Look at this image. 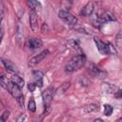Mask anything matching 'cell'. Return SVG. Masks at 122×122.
Returning <instances> with one entry per match:
<instances>
[{
  "mask_svg": "<svg viewBox=\"0 0 122 122\" xmlns=\"http://www.w3.org/2000/svg\"><path fill=\"white\" fill-rule=\"evenodd\" d=\"M86 63V56L84 54H76L66 65L65 71L67 72H72L82 68Z\"/></svg>",
  "mask_w": 122,
  "mask_h": 122,
  "instance_id": "obj_1",
  "label": "cell"
},
{
  "mask_svg": "<svg viewBox=\"0 0 122 122\" xmlns=\"http://www.w3.org/2000/svg\"><path fill=\"white\" fill-rule=\"evenodd\" d=\"M5 89L17 100L19 105L23 108L24 107V95L21 92V88L15 83H13L12 81H9Z\"/></svg>",
  "mask_w": 122,
  "mask_h": 122,
  "instance_id": "obj_2",
  "label": "cell"
},
{
  "mask_svg": "<svg viewBox=\"0 0 122 122\" xmlns=\"http://www.w3.org/2000/svg\"><path fill=\"white\" fill-rule=\"evenodd\" d=\"M93 41L96 45V48L97 50L102 53V54H115L116 53V51L114 49V47L112 46V43L110 42H103L101 39H99L98 37H94L93 38Z\"/></svg>",
  "mask_w": 122,
  "mask_h": 122,
  "instance_id": "obj_3",
  "label": "cell"
},
{
  "mask_svg": "<svg viewBox=\"0 0 122 122\" xmlns=\"http://www.w3.org/2000/svg\"><path fill=\"white\" fill-rule=\"evenodd\" d=\"M58 16H59L60 19H62L68 25L74 26V25L77 24V18L73 14H71V12H69L67 10H59Z\"/></svg>",
  "mask_w": 122,
  "mask_h": 122,
  "instance_id": "obj_4",
  "label": "cell"
},
{
  "mask_svg": "<svg viewBox=\"0 0 122 122\" xmlns=\"http://www.w3.org/2000/svg\"><path fill=\"white\" fill-rule=\"evenodd\" d=\"M87 69H88V71L90 72V74H92V76H95L97 78H104L107 75L106 71H104L103 70H101L99 67H97L93 63H89Z\"/></svg>",
  "mask_w": 122,
  "mask_h": 122,
  "instance_id": "obj_5",
  "label": "cell"
},
{
  "mask_svg": "<svg viewBox=\"0 0 122 122\" xmlns=\"http://www.w3.org/2000/svg\"><path fill=\"white\" fill-rule=\"evenodd\" d=\"M53 93H54V89L52 87H49L47 88L43 92H42V99H43V103H44V108H49L50 104L51 103L52 97H53Z\"/></svg>",
  "mask_w": 122,
  "mask_h": 122,
  "instance_id": "obj_6",
  "label": "cell"
},
{
  "mask_svg": "<svg viewBox=\"0 0 122 122\" xmlns=\"http://www.w3.org/2000/svg\"><path fill=\"white\" fill-rule=\"evenodd\" d=\"M111 21H115V17L111 11H108V10L103 11L96 17V22L98 24H105V23L111 22Z\"/></svg>",
  "mask_w": 122,
  "mask_h": 122,
  "instance_id": "obj_7",
  "label": "cell"
},
{
  "mask_svg": "<svg viewBox=\"0 0 122 122\" xmlns=\"http://www.w3.org/2000/svg\"><path fill=\"white\" fill-rule=\"evenodd\" d=\"M49 53H50L49 50H44V51H42L41 52H39L38 54H36L35 56H33V57L29 61V65H30V66L37 65L38 63H40L41 61H43V60L47 57V55H48Z\"/></svg>",
  "mask_w": 122,
  "mask_h": 122,
  "instance_id": "obj_8",
  "label": "cell"
},
{
  "mask_svg": "<svg viewBox=\"0 0 122 122\" xmlns=\"http://www.w3.org/2000/svg\"><path fill=\"white\" fill-rule=\"evenodd\" d=\"M30 26L34 32L38 31V17L36 11L32 10H30Z\"/></svg>",
  "mask_w": 122,
  "mask_h": 122,
  "instance_id": "obj_9",
  "label": "cell"
},
{
  "mask_svg": "<svg viewBox=\"0 0 122 122\" xmlns=\"http://www.w3.org/2000/svg\"><path fill=\"white\" fill-rule=\"evenodd\" d=\"M94 10V4L92 2H88L80 10V15L82 16H90L92 14Z\"/></svg>",
  "mask_w": 122,
  "mask_h": 122,
  "instance_id": "obj_10",
  "label": "cell"
},
{
  "mask_svg": "<svg viewBox=\"0 0 122 122\" xmlns=\"http://www.w3.org/2000/svg\"><path fill=\"white\" fill-rule=\"evenodd\" d=\"M27 45H28V47L30 48V49H38V48H40V47L43 45V42H42V40H41L40 38L34 37V38L29 39V40L27 41Z\"/></svg>",
  "mask_w": 122,
  "mask_h": 122,
  "instance_id": "obj_11",
  "label": "cell"
},
{
  "mask_svg": "<svg viewBox=\"0 0 122 122\" xmlns=\"http://www.w3.org/2000/svg\"><path fill=\"white\" fill-rule=\"evenodd\" d=\"M32 75H33L34 83L36 84V86L42 87L43 86V72L40 71H33Z\"/></svg>",
  "mask_w": 122,
  "mask_h": 122,
  "instance_id": "obj_12",
  "label": "cell"
},
{
  "mask_svg": "<svg viewBox=\"0 0 122 122\" xmlns=\"http://www.w3.org/2000/svg\"><path fill=\"white\" fill-rule=\"evenodd\" d=\"M68 48L70 50H71L72 51H75L77 54H83V51L80 48V46L78 45V43L74 40H70L68 42Z\"/></svg>",
  "mask_w": 122,
  "mask_h": 122,
  "instance_id": "obj_13",
  "label": "cell"
},
{
  "mask_svg": "<svg viewBox=\"0 0 122 122\" xmlns=\"http://www.w3.org/2000/svg\"><path fill=\"white\" fill-rule=\"evenodd\" d=\"M28 6L30 8V10H40L42 6H41V3L38 1V0H26Z\"/></svg>",
  "mask_w": 122,
  "mask_h": 122,
  "instance_id": "obj_14",
  "label": "cell"
},
{
  "mask_svg": "<svg viewBox=\"0 0 122 122\" xmlns=\"http://www.w3.org/2000/svg\"><path fill=\"white\" fill-rule=\"evenodd\" d=\"M1 61H2V64L4 65L5 69H6L8 71H10V72H16V71H17L16 68L14 67V65H13L10 61L6 60V59H1Z\"/></svg>",
  "mask_w": 122,
  "mask_h": 122,
  "instance_id": "obj_15",
  "label": "cell"
},
{
  "mask_svg": "<svg viewBox=\"0 0 122 122\" xmlns=\"http://www.w3.org/2000/svg\"><path fill=\"white\" fill-rule=\"evenodd\" d=\"M10 81H12L13 83H15L16 85H18L20 88H22L24 86V80L22 77H20L19 75L13 73L11 76H10Z\"/></svg>",
  "mask_w": 122,
  "mask_h": 122,
  "instance_id": "obj_16",
  "label": "cell"
},
{
  "mask_svg": "<svg viewBox=\"0 0 122 122\" xmlns=\"http://www.w3.org/2000/svg\"><path fill=\"white\" fill-rule=\"evenodd\" d=\"M115 47L119 51H122V30H120L115 36Z\"/></svg>",
  "mask_w": 122,
  "mask_h": 122,
  "instance_id": "obj_17",
  "label": "cell"
},
{
  "mask_svg": "<svg viewBox=\"0 0 122 122\" xmlns=\"http://www.w3.org/2000/svg\"><path fill=\"white\" fill-rule=\"evenodd\" d=\"M98 110H99V107L96 104H91V105H88V106L84 107V112L86 113H91V112H97Z\"/></svg>",
  "mask_w": 122,
  "mask_h": 122,
  "instance_id": "obj_18",
  "label": "cell"
},
{
  "mask_svg": "<svg viewBox=\"0 0 122 122\" xmlns=\"http://www.w3.org/2000/svg\"><path fill=\"white\" fill-rule=\"evenodd\" d=\"M112 112H113V108L111 105H109V104L104 105V115L110 116V115H112Z\"/></svg>",
  "mask_w": 122,
  "mask_h": 122,
  "instance_id": "obj_19",
  "label": "cell"
},
{
  "mask_svg": "<svg viewBox=\"0 0 122 122\" xmlns=\"http://www.w3.org/2000/svg\"><path fill=\"white\" fill-rule=\"evenodd\" d=\"M29 111L34 112L35 110H36V104H35V101L33 100V98H30V100L29 101Z\"/></svg>",
  "mask_w": 122,
  "mask_h": 122,
  "instance_id": "obj_20",
  "label": "cell"
},
{
  "mask_svg": "<svg viewBox=\"0 0 122 122\" xmlns=\"http://www.w3.org/2000/svg\"><path fill=\"white\" fill-rule=\"evenodd\" d=\"M8 82H9L8 78H7L5 75H2V76H1V79H0V84H1V86H2L4 89L6 88V86H7Z\"/></svg>",
  "mask_w": 122,
  "mask_h": 122,
  "instance_id": "obj_21",
  "label": "cell"
},
{
  "mask_svg": "<svg viewBox=\"0 0 122 122\" xmlns=\"http://www.w3.org/2000/svg\"><path fill=\"white\" fill-rule=\"evenodd\" d=\"M70 85H71V83H70V82H66V83H64V84L62 85V88H61V87L59 88L58 92H59V91H61L62 92H65V91L70 87Z\"/></svg>",
  "mask_w": 122,
  "mask_h": 122,
  "instance_id": "obj_22",
  "label": "cell"
},
{
  "mask_svg": "<svg viewBox=\"0 0 122 122\" xmlns=\"http://www.w3.org/2000/svg\"><path fill=\"white\" fill-rule=\"evenodd\" d=\"M9 115H10V112H9V111L4 112V113L1 115V120H2V121H6V120H8Z\"/></svg>",
  "mask_w": 122,
  "mask_h": 122,
  "instance_id": "obj_23",
  "label": "cell"
},
{
  "mask_svg": "<svg viewBox=\"0 0 122 122\" xmlns=\"http://www.w3.org/2000/svg\"><path fill=\"white\" fill-rule=\"evenodd\" d=\"M36 87H37V86H36L35 83H29V84H28V89H29L30 92H34V90H35Z\"/></svg>",
  "mask_w": 122,
  "mask_h": 122,
  "instance_id": "obj_24",
  "label": "cell"
},
{
  "mask_svg": "<svg viewBox=\"0 0 122 122\" xmlns=\"http://www.w3.org/2000/svg\"><path fill=\"white\" fill-rule=\"evenodd\" d=\"M114 96H115L116 98H122V89H121V90H118L117 92H115Z\"/></svg>",
  "mask_w": 122,
  "mask_h": 122,
  "instance_id": "obj_25",
  "label": "cell"
},
{
  "mask_svg": "<svg viewBox=\"0 0 122 122\" xmlns=\"http://www.w3.org/2000/svg\"><path fill=\"white\" fill-rule=\"evenodd\" d=\"M4 11H5L4 5H3V3H1V20H3V18H4Z\"/></svg>",
  "mask_w": 122,
  "mask_h": 122,
  "instance_id": "obj_26",
  "label": "cell"
},
{
  "mask_svg": "<svg viewBox=\"0 0 122 122\" xmlns=\"http://www.w3.org/2000/svg\"><path fill=\"white\" fill-rule=\"evenodd\" d=\"M25 118H26V116L22 114V115H21L19 118H17V121H22V120H25Z\"/></svg>",
  "mask_w": 122,
  "mask_h": 122,
  "instance_id": "obj_27",
  "label": "cell"
},
{
  "mask_svg": "<svg viewBox=\"0 0 122 122\" xmlns=\"http://www.w3.org/2000/svg\"><path fill=\"white\" fill-rule=\"evenodd\" d=\"M94 121H99V122H103V120H102V119H100V118H96V119H94Z\"/></svg>",
  "mask_w": 122,
  "mask_h": 122,
  "instance_id": "obj_28",
  "label": "cell"
},
{
  "mask_svg": "<svg viewBox=\"0 0 122 122\" xmlns=\"http://www.w3.org/2000/svg\"><path fill=\"white\" fill-rule=\"evenodd\" d=\"M117 121H122V117H120V118H118V119H117Z\"/></svg>",
  "mask_w": 122,
  "mask_h": 122,
  "instance_id": "obj_29",
  "label": "cell"
},
{
  "mask_svg": "<svg viewBox=\"0 0 122 122\" xmlns=\"http://www.w3.org/2000/svg\"><path fill=\"white\" fill-rule=\"evenodd\" d=\"M67 1H71V0H67Z\"/></svg>",
  "mask_w": 122,
  "mask_h": 122,
  "instance_id": "obj_30",
  "label": "cell"
}]
</instances>
